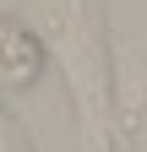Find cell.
Returning a JSON list of instances; mask_svg holds the SVG:
<instances>
[{"label":"cell","instance_id":"6da1fadb","mask_svg":"<svg viewBox=\"0 0 147 152\" xmlns=\"http://www.w3.org/2000/svg\"><path fill=\"white\" fill-rule=\"evenodd\" d=\"M38 76H44V38L22 22H6V92L22 98Z\"/></svg>","mask_w":147,"mask_h":152},{"label":"cell","instance_id":"7a4b0ae2","mask_svg":"<svg viewBox=\"0 0 147 152\" xmlns=\"http://www.w3.org/2000/svg\"><path fill=\"white\" fill-rule=\"evenodd\" d=\"M125 130H131L136 152H147V76H131V87H125Z\"/></svg>","mask_w":147,"mask_h":152}]
</instances>
